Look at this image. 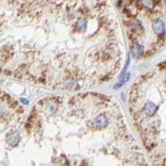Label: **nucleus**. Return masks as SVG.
Segmentation results:
<instances>
[{
    "label": "nucleus",
    "instance_id": "f257e3e1",
    "mask_svg": "<svg viewBox=\"0 0 166 166\" xmlns=\"http://www.w3.org/2000/svg\"><path fill=\"white\" fill-rule=\"evenodd\" d=\"M109 120L106 117V115L104 114H100L95 117V127L98 128V129H103V128H106L108 126Z\"/></svg>",
    "mask_w": 166,
    "mask_h": 166
},
{
    "label": "nucleus",
    "instance_id": "f03ea898",
    "mask_svg": "<svg viewBox=\"0 0 166 166\" xmlns=\"http://www.w3.org/2000/svg\"><path fill=\"white\" fill-rule=\"evenodd\" d=\"M6 141L9 146H17L20 143V134L17 131H12L10 133L7 134Z\"/></svg>",
    "mask_w": 166,
    "mask_h": 166
},
{
    "label": "nucleus",
    "instance_id": "7ed1b4c3",
    "mask_svg": "<svg viewBox=\"0 0 166 166\" xmlns=\"http://www.w3.org/2000/svg\"><path fill=\"white\" fill-rule=\"evenodd\" d=\"M157 111V106L154 103H147L143 108V114L144 116L150 117Z\"/></svg>",
    "mask_w": 166,
    "mask_h": 166
},
{
    "label": "nucleus",
    "instance_id": "20e7f679",
    "mask_svg": "<svg viewBox=\"0 0 166 166\" xmlns=\"http://www.w3.org/2000/svg\"><path fill=\"white\" fill-rule=\"evenodd\" d=\"M153 31L157 35H162L164 33V23L162 20H155L153 25H152Z\"/></svg>",
    "mask_w": 166,
    "mask_h": 166
},
{
    "label": "nucleus",
    "instance_id": "39448f33",
    "mask_svg": "<svg viewBox=\"0 0 166 166\" xmlns=\"http://www.w3.org/2000/svg\"><path fill=\"white\" fill-rule=\"evenodd\" d=\"M131 52L135 57H140L144 53V46L138 43V42H133L131 44Z\"/></svg>",
    "mask_w": 166,
    "mask_h": 166
},
{
    "label": "nucleus",
    "instance_id": "423d86ee",
    "mask_svg": "<svg viewBox=\"0 0 166 166\" xmlns=\"http://www.w3.org/2000/svg\"><path fill=\"white\" fill-rule=\"evenodd\" d=\"M76 28H77V30L80 32H84L87 28V21L83 18H79L76 23Z\"/></svg>",
    "mask_w": 166,
    "mask_h": 166
},
{
    "label": "nucleus",
    "instance_id": "0eeeda50",
    "mask_svg": "<svg viewBox=\"0 0 166 166\" xmlns=\"http://www.w3.org/2000/svg\"><path fill=\"white\" fill-rule=\"evenodd\" d=\"M129 76H130V74H129V73H128V74H125L124 76H123L122 78H121V80H120V81H119L118 83H117L116 85H115V88L117 89V88L121 87L125 82H127V81H128V79H129Z\"/></svg>",
    "mask_w": 166,
    "mask_h": 166
},
{
    "label": "nucleus",
    "instance_id": "6e6552de",
    "mask_svg": "<svg viewBox=\"0 0 166 166\" xmlns=\"http://www.w3.org/2000/svg\"><path fill=\"white\" fill-rule=\"evenodd\" d=\"M141 5H144V7H147V8H153L154 6V0H141Z\"/></svg>",
    "mask_w": 166,
    "mask_h": 166
},
{
    "label": "nucleus",
    "instance_id": "1a4fd4ad",
    "mask_svg": "<svg viewBox=\"0 0 166 166\" xmlns=\"http://www.w3.org/2000/svg\"><path fill=\"white\" fill-rule=\"evenodd\" d=\"M21 101H23V103H24V104H26V105L28 104V101L25 100V98H22V100H21Z\"/></svg>",
    "mask_w": 166,
    "mask_h": 166
},
{
    "label": "nucleus",
    "instance_id": "9d476101",
    "mask_svg": "<svg viewBox=\"0 0 166 166\" xmlns=\"http://www.w3.org/2000/svg\"><path fill=\"white\" fill-rule=\"evenodd\" d=\"M164 1H165V3H166V0H164Z\"/></svg>",
    "mask_w": 166,
    "mask_h": 166
}]
</instances>
